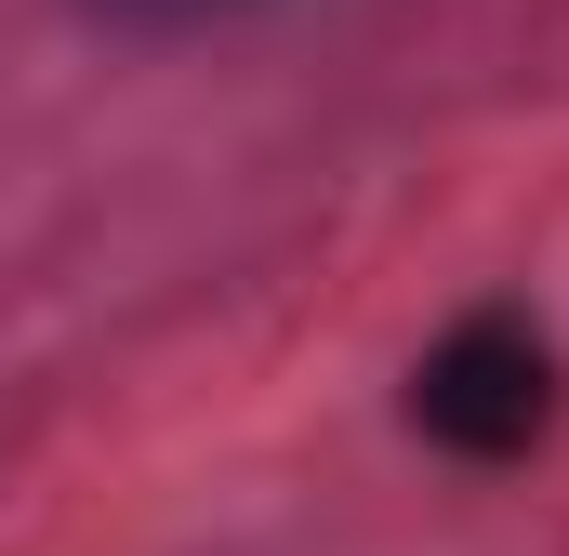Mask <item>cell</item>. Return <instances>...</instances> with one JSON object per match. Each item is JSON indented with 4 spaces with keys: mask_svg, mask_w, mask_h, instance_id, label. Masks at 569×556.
Segmentation results:
<instances>
[{
    "mask_svg": "<svg viewBox=\"0 0 569 556\" xmlns=\"http://www.w3.org/2000/svg\"><path fill=\"white\" fill-rule=\"evenodd\" d=\"M425 424L450 450H517L530 424H543V345L517 331V318H477V331H450L425 358Z\"/></svg>",
    "mask_w": 569,
    "mask_h": 556,
    "instance_id": "obj_1",
    "label": "cell"
},
{
    "mask_svg": "<svg viewBox=\"0 0 569 556\" xmlns=\"http://www.w3.org/2000/svg\"><path fill=\"white\" fill-rule=\"evenodd\" d=\"M120 13H239V0H120Z\"/></svg>",
    "mask_w": 569,
    "mask_h": 556,
    "instance_id": "obj_2",
    "label": "cell"
}]
</instances>
